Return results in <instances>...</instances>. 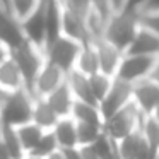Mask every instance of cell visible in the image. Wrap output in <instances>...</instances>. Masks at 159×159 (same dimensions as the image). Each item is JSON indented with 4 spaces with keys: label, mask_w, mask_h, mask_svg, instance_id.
<instances>
[{
    "label": "cell",
    "mask_w": 159,
    "mask_h": 159,
    "mask_svg": "<svg viewBox=\"0 0 159 159\" xmlns=\"http://www.w3.org/2000/svg\"><path fill=\"white\" fill-rule=\"evenodd\" d=\"M142 11L132 5H123L111 12L104 24L103 39L116 46L121 52H127L132 39L135 38L139 28H140Z\"/></svg>",
    "instance_id": "cell-1"
},
{
    "label": "cell",
    "mask_w": 159,
    "mask_h": 159,
    "mask_svg": "<svg viewBox=\"0 0 159 159\" xmlns=\"http://www.w3.org/2000/svg\"><path fill=\"white\" fill-rule=\"evenodd\" d=\"M34 96L28 89L5 94L0 103V123L7 127H21L31 121Z\"/></svg>",
    "instance_id": "cell-2"
},
{
    "label": "cell",
    "mask_w": 159,
    "mask_h": 159,
    "mask_svg": "<svg viewBox=\"0 0 159 159\" xmlns=\"http://www.w3.org/2000/svg\"><path fill=\"white\" fill-rule=\"evenodd\" d=\"M80 48H82V43L75 41L69 36L60 34L53 41L46 43L45 58L46 62L62 69L65 74H70L72 70H75V63H77V58H79Z\"/></svg>",
    "instance_id": "cell-3"
},
{
    "label": "cell",
    "mask_w": 159,
    "mask_h": 159,
    "mask_svg": "<svg viewBox=\"0 0 159 159\" xmlns=\"http://www.w3.org/2000/svg\"><path fill=\"white\" fill-rule=\"evenodd\" d=\"M142 118L144 115L139 111V108L135 106V103H128L125 108H121L120 111L110 116L108 120H104L103 123V132L115 142H120L121 139L128 137L130 134H134L135 130L140 128Z\"/></svg>",
    "instance_id": "cell-4"
},
{
    "label": "cell",
    "mask_w": 159,
    "mask_h": 159,
    "mask_svg": "<svg viewBox=\"0 0 159 159\" xmlns=\"http://www.w3.org/2000/svg\"><path fill=\"white\" fill-rule=\"evenodd\" d=\"M11 58L17 63L19 70H21L22 77H24L26 89L31 93L33 84H34L41 67L45 65V62H46L45 52H43L41 48H38V46L31 45L29 41H26V43H22L21 46H17L16 50H12Z\"/></svg>",
    "instance_id": "cell-5"
},
{
    "label": "cell",
    "mask_w": 159,
    "mask_h": 159,
    "mask_svg": "<svg viewBox=\"0 0 159 159\" xmlns=\"http://www.w3.org/2000/svg\"><path fill=\"white\" fill-rule=\"evenodd\" d=\"M154 63H156L154 57L128 55V53H125L115 77L134 86V84H137V82H140V80L151 77V72H152V69H154Z\"/></svg>",
    "instance_id": "cell-6"
},
{
    "label": "cell",
    "mask_w": 159,
    "mask_h": 159,
    "mask_svg": "<svg viewBox=\"0 0 159 159\" xmlns=\"http://www.w3.org/2000/svg\"><path fill=\"white\" fill-rule=\"evenodd\" d=\"M0 43L11 52L26 43L21 19L9 9L5 0H0Z\"/></svg>",
    "instance_id": "cell-7"
},
{
    "label": "cell",
    "mask_w": 159,
    "mask_h": 159,
    "mask_svg": "<svg viewBox=\"0 0 159 159\" xmlns=\"http://www.w3.org/2000/svg\"><path fill=\"white\" fill-rule=\"evenodd\" d=\"M22 31H24L26 41H29L31 45L38 46L45 52L46 46V5L45 0H41V4L31 12L26 19H22Z\"/></svg>",
    "instance_id": "cell-8"
},
{
    "label": "cell",
    "mask_w": 159,
    "mask_h": 159,
    "mask_svg": "<svg viewBox=\"0 0 159 159\" xmlns=\"http://www.w3.org/2000/svg\"><path fill=\"white\" fill-rule=\"evenodd\" d=\"M132 87H134L132 84L115 77L113 84H111V89L108 91L104 99L99 103V110H101V115H103V120H108L116 111H120L128 103H132Z\"/></svg>",
    "instance_id": "cell-9"
},
{
    "label": "cell",
    "mask_w": 159,
    "mask_h": 159,
    "mask_svg": "<svg viewBox=\"0 0 159 159\" xmlns=\"http://www.w3.org/2000/svg\"><path fill=\"white\" fill-rule=\"evenodd\" d=\"M65 80H67V74L62 69H58L57 65H53L50 62H45V65L41 67L34 84H33L31 94L34 98H46L55 89H58Z\"/></svg>",
    "instance_id": "cell-10"
},
{
    "label": "cell",
    "mask_w": 159,
    "mask_h": 159,
    "mask_svg": "<svg viewBox=\"0 0 159 159\" xmlns=\"http://www.w3.org/2000/svg\"><path fill=\"white\" fill-rule=\"evenodd\" d=\"M132 101L144 116H151L159 103V84L149 77L132 87Z\"/></svg>",
    "instance_id": "cell-11"
},
{
    "label": "cell",
    "mask_w": 159,
    "mask_h": 159,
    "mask_svg": "<svg viewBox=\"0 0 159 159\" xmlns=\"http://www.w3.org/2000/svg\"><path fill=\"white\" fill-rule=\"evenodd\" d=\"M63 9V5H62ZM62 34L75 39L79 43H91L89 29H87V17L80 16L77 12L63 9L62 12Z\"/></svg>",
    "instance_id": "cell-12"
},
{
    "label": "cell",
    "mask_w": 159,
    "mask_h": 159,
    "mask_svg": "<svg viewBox=\"0 0 159 159\" xmlns=\"http://www.w3.org/2000/svg\"><path fill=\"white\" fill-rule=\"evenodd\" d=\"M125 53L128 55H142V57H159V36L156 33H152L151 29L140 26L135 34V38L132 39L130 46Z\"/></svg>",
    "instance_id": "cell-13"
},
{
    "label": "cell",
    "mask_w": 159,
    "mask_h": 159,
    "mask_svg": "<svg viewBox=\"0 0 159 159\" xmlns=\"http://www.w3.org/2000/svg\"><path fill=\"white\" fill-rule=\"evenodd\" d=\"M22 89H26L24 77L17 63L9 57L5 62L0 63V93L5 96V94H12Z\"/></svg>",
    "instance_id": "cell-14"
},
{
    "label": "cell",
    "mask_w": 159,
    "mask_h": 159,
    "mask_svg": "<svg viewBox=\"0 0 159 159\" xmlns=\"http://www.w3.org/2000/svg\"><path fill=\"white\" fill-rule=\"evenodd\" d=\"M94 45H96L98 58H99V72L106 74V75H110V77H115L125 52L118 50L116 46L108 43L106 39H101V41L94 43Z\"/></svg>",
    "instance_id": "cell-15"
},
{
    "label": "cell",
    "mask_w": 159,
    "mask_h": 159,
    "mask_svg": "<svg viewBox=\"0 0 159 159\" xmlns=\"http://www.w3.org/2000/svg\"><path fill=\"white\" fill-rule=\"evenodd\" d=\"M45 99L60 118L70 116L72 108H74V103H75V98H74V94H72V91H70L67 80L58 87V89H55L52 94H48Z\"/></svg>",
    "instance_id": "cell-16"
},
{
    "label": "cell",
    "mask_w": 159,
    "mask_h": 159,
    "mask_svg": "<svg viewBox=\"0 0 159 159\" xmlns=\"http://www.w3.org/2000/svg\"><path fill=\"white\" fill-rule=\"evenodd\" d=\"M67 84H69L70 91H72L75 101H82V103H89V104H98L96 98L93 94L89 84V77L84 75V74L72 70L70 74H67ZM99 106V104H98Z\"/></svg>",
    "instance_id": "cell-17"
},
{
    "label": "cell",
    "mask_w": 159,
    "mask_h": 159,
    "mask_svg": "<svg viewBox=\"0 0 159 159\" xmlns=\"http://www.w3.org/2000/svg\"><path fill=\"white\" fill-rule=\"evenodd\" d=\"M52 132L58 142L60 149L79 147V144H77V121L72 116L60 118Z\"/></svg>",
    "instance_id": "cell-18"
},
{
    "label": "cell",
    "mask_w": 159,
    "mask_h": 159,
    "mask_svg": "<svg viewBox=\"0 0 159 159\" xmlns=\"http://www.w3.org/2000/svg\"><path fill=\"white\" fill-rule=\"evenodd\" d=\"M60 120V116L52 110L45 98H34V104H33V118L31 121L36 123L39 128H43L45 132L53 130V127L57 125V121Z\"/></svg>",
    "instance_id": "cell-19"
},
{
    "label": "cell",
    "mask_w": 159,
    "mask_h": 159,
    "mask_svg": "<svg viewBox=\"0 0 159 159\" xmlns=\"http://www.w3.org/2000/svg\"><path fill=\"white\" fill-rule=\"evenodd\" d=\"M75 70L87 77L99 72V58H98V50L94 43H84L82 45L75 63Z\"/></svg>",
    "instance_id": "cell-20"
},
{
    "label": "cell",
    "mask_w": 159,
    "mask_h": 159,
    "mask_svg": "<svg viewBox=\"0 0 159 159\" xmlns=\"http://www.w3.org/2000/svg\"><path fill=\"white\" fill-rule=\"evenodd\" d=\"M70 116H72L77 123H93V125H101V127H103V123H104L99 106H98V104L82 103V101H75V103H74Z\"/></svg>",
    "instance_id": "cell-21"
},
{
    "label": "cell",
    "mask_w": 159,
    "mask_h": 159,
    "mask_svg": "<svg viewBox=\"0 0 159 159\" xmlns=\"http://www.w3.org/2000/svg\"><path fill=\"white\" fill-rule=\"evenodd\" d=\"M16 130H17L19 140H21L22 149L26 151V154H31L33 149L38 145L39 139H41L43 134H45V130L39 128L38 125L33 123V121H29V123H26V125H21V127H17Z\"/></svg>",
    "instance_id": "cell-22"
},
{
    "label": "cell",
    "mask_w": 159,
    "mask_h": 159,
    "mask_svg": "<svg viewBox=\"0 0 159 159\" xmlns=\"http://www.w3.org/2000/svg\"><path fill=\"white\" fill-rule=\"evenodd\" d=\"M0 137L5 144V149L9 152V157L11 159H24L26 157V151L22 149V144L19 140L17 130L14 127H7V125H2L0 128Z\"/></svg>",
    "instance_id": "cell-23"
},
{
    "label": "cell",
    "mask_w": 159,
    "mask_h": 159,
    "mask_svg": "<svg viewBox=\"0 0 159 159\" xmlns=\"http://www.w3.org/2000/svg\"><path fill=\"white\" fill-rule=\"evenodd\" d=\"M140 132L145 139L149 151L159 157V121H156L152 116H144L140 123Z\"/></svg>",
    "instance_id": "cell-24"
},
{
    "label": "cell",
    "mask_w": 159,
    "mask_h": 159,
    "mask_svg": "<svg viewBox=\"0 0 159 159\" xmlns=\"http://www.w3.org/2000/svg\"><path fill=\"white\" fill-rule=\"evenodd\" d=\"M103 135V127L93 123H77V144L79 147L93 145Z\"/></svg>",
    "instance_id": "cell-25"
},
{
    "label": "cell",
    "mask_w": 159,
    "mask_h": 159,
    "mask_svg": "<svg viewBox=\"0 0 159 159\" xmlns=\"http://www.w3.org/2000/svg\"><path fill=\"white\" fill-rule=\"evenodd\" d=\"M115 77H110L103 72H98L94 75L89 77V84H91V89H93V94L96 98L98 104L104 99V96L108 94V91L111 89V84H113Z\"/></svg>",
    "instance_id": "cell-26"
},
{
    "label": "cell",
    "mask_w": 159,
    "mask_h": 159,
    "mask_svg": "<svg viewBox=\"0 0 159 159\" xmlns=\"http://www.w3.org/2000/svg\"><path fill=\"white\" fill-rule=\"evenodd\" d=\"M58 149H60V147H58V142H57L53 132L50 130V132H45V134H43V137L39 139L38 145L33 149L31 154H33V156H38V157L46 159L48 156H52L53 152L58 151Z\"/></svg>",
    "instance_id": "cell-27"
},
{
    "label": "cell",
    "mask_w": 159,
    "mask_h": 159,
    "mask_svg": "<svg viewBox=\"0 0 159 159\" xmlns=\"http://www.w3.org/2000/svg\"><path fill=\"white\" fill-rule=\"evenodd\" d=\"M12 12L17 16L19 19H26L39 4H41V0H5Z\"/></svg>",
    "instance_id": "cell-28"
},
{
    "label": "cell",
    "mask_w": 159,
    "mask_h": 159,
    "mask_svg": "<svg viewBox=\"0 0 159 159\" xmlns=\"http://www.w3.org/2000/svg\"><path fill=\"white\" fill-rule=\"evenodd\" d=\"M140 26L151 29L152 33L159 36V11H147V12H142V17H140Z\"/></svg>",
    "instance_id": "cell-29"
},
{
    "label": "cell",
    "mask_w": 159,
    "mask_h": 159,
    "mask_svg": "<svg viewBox=\"0 0 159 159\" xmlns=\"http://www.w3.org/2000/svg\"><path fill=\"white\" fill-rule=\"evenodd\" d=\"M63 152V157L65 159H84L80 147H70V149H60Z\"/></svg>",
    "instance_id": "cell-30"
},
{
    "label": "cell",
    "mask_w": 159,
    "mask_h": 159,
    "mask_svg": "<svg viewBox=\"0 0 159 159\" xmlns=\"http://www.w3.org/2000/svg\"><path fill=\"white\" fill-rule=\"evenodd\" d=\"M80 152H82L84 159H99V156L96 154L93 145H84V147H80Z\"/></svg>",
    "instance_id": "cell-31"
},
{
    "label": "cell",
    "mask_w": 159,
    "mask_h": 159,
    "mask_svg": "<svg viewBox=\"0 0 159 159\" xmlns=\"http://www.w3.org/2000/svg\"><path fill=\"white\" fill-rule=\"evenodd\" d=\"M159 11V0H142V12Z\"/></svg>",
    "instance_id": "cell-32"
},
{
    "label": "cell",
    "mask_w": 159,
    "mask_h": 159,
    "mask_svg": "<svg viewBox=\"0 0 159 159\" xmlns=\"http://www.w3.org/2000/svg\"><path fill=\"white\" fill-rule=\"evenodd\" d=\"M9 57H11V50H9L5 45H2V43H0V63L5 62Z\"/></svg>",
    "instance_id": "cell-33"
},
{
    "label": "cell",
    "mask_w": 159,
    "mask_h": 159,
    "mask_svg": "<svg viewBox=\"0 0 159 159\" xmlns=\"http://www.w3.org/2000/svg\"><path fill=\"white\" fill-rule=\"evenodd\" d=\"M151 79L154 80V82H157V84H159V57L156 58L154 69H152V72H151Z\"/></svg>",
    "instance_id": "cell-34"
},
{
    "label": "cell",
    "mask_w": 159,
    "mask_h": 159,
    "mask_svg": "<svg viewBox=\"0 0 159 159\" xmlns=\"http://www.w3.org/2000/svg\"><path fill=\"white\" fill-rule=\"evenodd\" d=\"M0 159H11V157H9V152H7V149H5V144H4V140H2V137H0Z\"/></svg>",
    "instance_id": "cell-35"
},
{
    "label": "cell",
    "mask_w": 159,
    "mask_h": 159,
    "mask_svg": "<svg viewBox=\"0 0 159 159\" xmlns=\"http://www.w3.org/2000/svg\"><path fill=\"white\" fill-rule=\"evenodd\" d=\"M46 159H65V157H63V152L58 149V151H57V152H53L52 156H48Z\"/></svg>",
    "instance_id": "cell-36"
},
{
    "label": "cell",
    "mask_w": 159,
    "mask_h": 159,
    "mask_svg": "<svg viewBox=\"0 0 159 159\" xmlns=\"http://www.w3.org/2000/svg\"><path fill=\"white\" fill-rule=\"evenodd\" d=\"M152 118H154L156 121H159V103H157V106L154 108V111H152V115H151Z\"/></svg>",
    "instance_id": "cell-37"
},
{
    "label": "cell",
    "mask_w": 159,
    "mask_h": 159,
    "mask_svg": "<svg viewBox=\"0 0 159 159\" xmlns=\"http://www.w3.org/2000/svg\"><path fill=\"white\" fill-rule=\"evenodd\" d=\"M24 159H43V157H38V156H33V154H26Z\"/></svg>",
    "instance_id": "cell-38"
},
{
    "label": "cell",
    "mask_w": 159,
    "mask_h": 159,
    "mask_svg": "<svg viewBox=\"0 0 159 159\" xmlns=\"http://www.w3.org/2000/svg\"><path fill=\"white\" fill-rule=\"evenodd\" d=\"M157 159H159V157H157Z\"/></svg>",
    "instance_id": "cell-39"
}]
</instances>
